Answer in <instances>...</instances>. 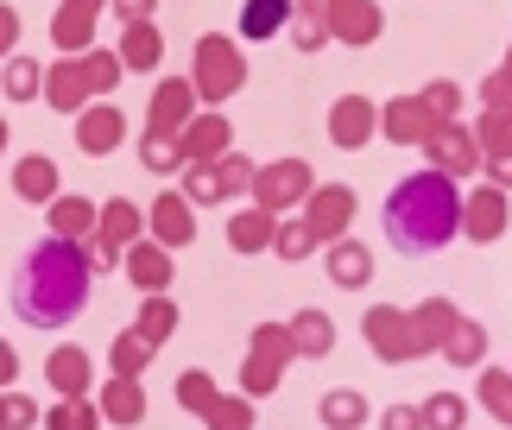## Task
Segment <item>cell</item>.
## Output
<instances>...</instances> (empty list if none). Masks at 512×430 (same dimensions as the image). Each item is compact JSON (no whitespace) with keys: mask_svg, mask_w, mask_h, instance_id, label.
Instances as JSON below:
<instances>
[{"mask_svg":"<svg viewBox=\"0 0 512 430\" xmlns=\"http://www.w3.org/2000/svg\"><path fill=\"white\" fill-rule=\"evenodd\" d=\"M89 285H95V266H89L83 241L45 234V241L26 247L19 266H13V285H7L13 291V317L32 323V329H57L89 304Z\"/></svg>","mask_w":512,"mask_h":430,"instance_id":"1","label":"cell"},{"mask_svg":"<svg viewBox=\"0 0 512 430\" xmlns=\"http://www.w3.org/2000/svg\"><path fill=\"white\" fill-rule=\"evenodd\" d=\"M386 241L399 253H437L462 234V184L449 171H411L386 190Z\"/></svg>","mask_w":512,"mask_h":430,"instance_id":"2","label":"cell"},{"mask_svg":"<svg viewBox=\"0 0 512 430\" xmlns=\"http://www.w3.org/2000/svg\"><path fill=\"white\" fill-rule=\"evenodd\" d=\"M190 83L203 95V108H222L228 95L247 83V51L234 45L228 32H203L196 51H190Z\"/></svg>","mask_w":512,"mask_h":430,"instance_id":"3","label":"cell"},{"mask_svg":"<svg viewBox=\"0 0 512 430\" xmlns=\"http://www.w3.org/2000/svg\"><path fill=\"white\" fill-rule=\"evenodd\" d=\"M361 342L380 355L386 367H405V361H424L430 355V342L418 336V317L399 304H373L367 317H361Z\"/></svg>","mask_w":512,"mask_h":430,"instance_id":"4","label":"cell"},{"mask_svg":"<svg viewBox=\"0 0 512 430\" xmlns=\"http://www.w3.org/2000/svg\"><path fill=\"white\" fill-rule=\"evenodd\" d=\"M291 361H298V348H291L285 323H253V336H247V361H241V393H247V399L279 393V380H285V367H291Z\"/></svg>","mask_w":512,"mask_h":430,"instance_id":"5","label":"cell"},{"mask_svg":"<svg viewBox=\"0 0 512 430\" xmlns=\"http://www.w3.org/2000/svg\"><path fill=\"white\" fill-rule=\"evenodd\" d=\"M310 190H317V171L304 159H266L260 178H253V203L272 209V215H291V209L310 203Z\"/></svg>","mask_w":512,"mask_h":430,"instance_id":"6","label":"cell"},{"mask_svg":"<svg viewBox=\"0 0 512 430\" xmlns=\"http://www.w3.org/2000/svg\"><path fill=\"white\" fill-rule=\"evenodd\" d=\"M418 152L430 159V171H449L456 184H462V178H481V165H487V152H481V140H475V127H462V121H443Z\"/></svg>","mask_w":512,"mask_h":430,"instance_id":"7","label":"cell"},{"mask_svg":"<svg viewBox=\"0 0 512 430\" xmlns=\"http://www.w3.org/2000/svg\"><path fill=\"white\" fill-rule=\"evenodd\" d=\"M196 114H203V95H196L190 76H165L159 89H152V102H146V133H165V140H177Z\"/></svg>","mask_w":512,"mask_h":430,"instance_id":"8","label":"cell"},{"mask_svg":"<svg viewBox=\"0 0 512 430\" xmlns=\"http://www.w3.org/2000/svg\"><path fill=\"white\" fill-rule=\"evenodd\" d=\"M437 127L443 121L430 114L424 95H392V102H380V140L386 146H424Z\"/></svg>","mask_w":512,"mask_h":430,"instance_id":"9","label":"cell"},{"mask_svg":"<svg viewBox=\"0 0 512 430\" xmlns=\"http://www.w3.org/2000/svg\"><path fill=\"white\" fill-rule=\"evenodd\" d=\"M506 222H512V203H506V190L481 178V184L462 197V234H468L475 247H487V241H500V234H506Z\"/></svg>","mask_w":512,"mask_h":430,"instance_id":"10","label":"cell"},{"mask_svg":"<svg viewBox=\"0 0 512 430\" xmlns=\"http://www.w3.org/2000/svg\"><path fill=\"white\" fill-rule=\"evenodd\" d=\"M323 13H329V38H336V45H354V51L386 32L380 0H323Z\"/></svg>","mask_w":512,"mask_h":430,"instance_id":"11","label":"cell"},{"mask_svg":"<svg viewBox=\"0 0 512 430\" xmlns=\"http://www.w3.org/2000/svg\"><path fill=\"white\" fill-rule=\"evenodd\" d=\"M373 133H380V102H367V95H336L329 102V146L361 152Z\"/></svg>","mask_w":512,"mask_h":430,"instance_id":"12","label":"cell"},{"mask_svg":"<svg viewBox=\"0 0 512 430\" xmlns=\"http://www.w3.org/2000/svg\"><path fill=\"white\" fill-rule=\"evenodd\" d=\"M146 234L152 241H165L171 253L196 241V203L184 197V190H159V203L146 209Z\"/></svg>","mask_w":512,"mask_h":430,"instance_id":"13","label":"cell"},{"mask_svg":"<svg viewBox=\"0 0 512 430\" xmlns=\"http://www.w3.org/2000/svg\"><path fill=\"white\" fill-rule=\"evenodd\" d=\"M304 222L317 228L323 247L342 241L348 222H354V190H348V184H317V190H310V203H304Z\"/></svg>","mask_w":512,"mask_h":430,"instance_id":"14","label":"cell"},{"mask_svg":"<svg viewBox=\"0 0 512 430\" xmlns=\"http://www.w3.org/2000/svg\"><path fill=\"white\" fill-rule=\"evenodd\" d=\"M108 0H57V13H51V45L64 51V57H83L89 51V38H95V13H102Z\"/></svg>","mask_w":512,"mask_h":430,"instance_id":"15","label":"cell"},{"mask_svg":"<svg viewBox=\"0 0 512 430\" xmlns=\"http://www.w3.org/2000/svg\"><path fill=\"white\" fill-rule=\"evenodd\" d=\"M121 140H127V114L114 102H89L83 114H76V146H83L89 159H108Z\"/></svg>","mask_w":512,"mask_h":430,"instance_id":"16","label":"cell"},{"mask_svg":"<svg viewBox=\"0 0 512 430\" xmlns=\"http://www.w3.org/2000/svg\"><path fill=\"white\" fill-rule=\"evenodd\" d=\"M177 152H184V165H215L234 152V133H228V114H196V121L177 133Z\"/></svg>","mask_w":512,"mask_h":430,"instance_id":"17","label":"cell"},{"mask_svg":"<svg viewBox=\"0 0 512 430\" xmlns=\"http://www.w3.org/2000/svg\"><path fill=\"white\" fill-rule=\"evenodd\" d=\"M45 102H51L57 114H83V108L95 102L83 57H64V64H51V70H45Z\"/></svg>","mask_w":512,"mask_h":430,"instance_id":"18","label":"cell"},{"mask_svg":"<svg viewBox=\"0 0 512 430\" xmlns=\"http://www.w3.org/2000/svg\"><path fill=\"white\" fill-rule=\"evenodd\" d=\"M323 272H329V285H342V291H361L373 279V247L367 241H329L323 247Z\"/></svg>","mask_w":512,"mask_h":430,"instance_id":"19","label":"cell"},{"mask_svg":"<svg viewBox=\"0 0 512 430\" xmlns=\"http://www.w3.org/2000/svg\"><path fill=\"white\" fill-rule=\"evenodd\" d=\"M121 272L152 298V291H165V285H171V272H177V266H171V247L146 234V241H133V247H127V266H121Z\"/></svg>","mask_w":512,"mask_h":430,"instance_id":"20","label":"cell"},{"mask_svg":"<svg viewBox=\"0 0 512 430\" xmlns=\"http://www.w3.org/2000/svg\"><path fill=\"white\" fill-rule=\"evenodd\" d=\"M45 380L57 386V399H89L95 367H89V355H83L76 342H57V348H51V361H45Z\"/></svg>","mask_w":512,"mask_h":430,"instance_id":"21","label":"cell"},{"mask_svg":"<svg viewBox=\"0 0 512 430\" xmlns=\"http://www.w3.org/2000/svg\"><path fill=\"white\" fill-rule=\"evenodd\" d=\"M45 222H51V234L57 241H89L95 228H102V203H89V197H57V203H45Z\"/></svg>","mask_w":512,"mask_h":430,"instance_id":"22","label":"cell"},{"mask_svg":"<svg viewBox=\"0 0 512 430\" xmlns=\"http://www.w3.org/2000/svg\"><path fill=\"white\" fill-rule=\"evenodd\" d=\"M285 336L298 348V361H323L329 348H336V323H329V310H291Z\"/></svg>","mask_w":512,"mask_h":430,"instance_id":"23","label":"cell"},{"mask_svg":"<svg viewBox=\"0 0 512 430\" xmlns=\"http://www.w3.org/2000/svg\"><path fill=\"white\" fill-rule=\"evenodd\" d=\"M13 190H19V203H57V197H64L57 159H45V152H26V159L13 165Z\"/></svg>","mask_w":512,"mask_h":430,"instance_id":"24","label":"cell"},{"mask_svg":"<svg viewBox=\"0 0 512 430\" xmlns=\"http://www.w3.org/2000/svg\"><path fill=\"white\" fill-rule=\"evenodd\" d=\"M272 234H279V215L260 209V203H247V209L228 215V247L234 253H272Z\"/></svg>","mask_w":512,"mask_h":430,"instance_id":"25","label":"cell"},{"mask_svg":"<svg viewBox=\"0 0 512 430\" xmlns=\"http://www.w3.org/2000/svg\"><path fill=\"white\" fill-rule=\"evenodd\" d=\"M95 399H102V418H108V424H121V430L146 424V386H140V380H121V374H114Z\"/></svg>","mask_w":512,"mask_h":430,"instance_id":"26","label":"cell"},{"mask_svg":"<svg viewBox=\"0 0 512 430\" xmlns=\"http://www.w3.org/2000/svg\"><path fill=\"white\" fill-rule=\"evenodd\" d=\"M159 57H165V32L152 26V19L121 26V64L127 70H159Z\"/></svg>","mask_w":512,"mask_h":430,"instance_id":"27","label":"cell"},{"mask_svg":"<svg viewBox=\"0 0 512 430\" xmlns=\"http://www.w3.org/2000/svg\"><path fill=\"white\" fill-rule=\"evenodd\" d=\"M317 418H323V430H361L373 418V405H367V393H354V386H336V393L317 399Z\"/></svg>","mask_w":512,"mask_h":430,"instance_id":"28","label":"cell"},{"mask_svg":"<svg viewBox=\"0 0 512 430\" xmlns=\"http://www.w3.org/2000/svg\"><path fill=\"white\" fill-rule=\"evenodd\" d=\"M45 70H51V64H38V57L13 51L7 64H0V95H7V102H32V95H45Z\"/></svg>","mask_w":512,"mask_h":430,"instance_id":"29","label":"cell"},{"mask_svg":"<svg viewBox=\"0 0 512 430\" xmlns=\"http://www.w3.org/2000/svg\"><path fill=\"white\" fill-rule=\"evenodd\" d=\"M95 234H108L114 247L146 241V209L133 203V197H108V203H102V228H95Z\"/></svg>","mask_w":512,"mask_h":430,"instance_id":"30","label":"cell"},{"mask_svg":"<svg viewBox=\"0 0 512 430\" xmlns=\"http://www.w3.org/2000/svg\"><path fill=\"white\" fill-rule=\"evenodd\" d=\"M291 13H298V0H247L241 38H279V32H291Z\"/></svg>","mask_w":512,"mask_h":430,"instance_id":"31","label":"cell"},{"mask_svg":"<svg viewBox=\"0 0 512 430\" xmlns=\"http://www.w3.org/2000/svg\"><path fill=\"white\" fill-rule=\"evenodd\" d=\"M437 355H443L449 367H487V329H481L475 317H462L456 329H449V342L437 348Z\"/></svg>","mask_w":512,"mask_h":430,"instance_id":"32","label":"cell"},{"mask_svg":"<svg viewBox=\"0 0 512 430\" xmlns=\"http://www.w3.org/2000/svg\"><path fill=\"white\" fill-rule=\"evenodd\" d=\"M272 253H279L285 266H298V260H310V253H323V241H317V228H310L304 215H279V234H272Z\"/></svg>","mask_w":512,"mask_h":430,"instance_id":"33","label":"cell"},{"mask_svg":"<svg viewBox=\"0 0 512 430\" xmlns=\"http://www.w3.org/2000/svg\"><path fill=\"white\" fill-rule=\"evenodd\" d=\"M475 399L487 418L512 424V367H475Z\"/></svg>","mask_w":512,"mask_h":430,"instance_id":"34","label":"cell"},{"mask_svg":"<svg viewBox=\"0 0 512 430\" xmlns=\"http://www.w3.org/2000/svg\"><path fill=\"white\" fill-rule=\"evenodd\" d=\"M146 361H152V342L140 336V329H121V336H114L108 342V367H114V374H121V380H140L146 374Z\"/></svg>","mask_w":512,"mask_h":430,"instance_id":"35","label":"cell"},{"mask_svg":"<svg viewBox=\"0 0 512 430\" xmlns=\"http://www.w3.org/2000/svg\"><path fill=\"white\" fill-rule=\"evenodd\" d=\"M411 317H418V336L430 342V355H437V348L449 342V329H456V323H462V310H456V304H449V298H424L418 310H411Z\"/></svg>","mask_w":512,"mask_h":430,"instance_id":"36","label":"cell"},{"mask_svg":"<svg viewBox=\"0 0 512 430\" xmlns=\"http://www.w3.org/2000/svg\"><path fill=\"white\" fill-rule=\"evenodd\" d=\"M133 329H140V336L159 348V342H171V329H177V304L165 298V291H152V298L133 310Z\"/></svg>","mask_w":512,"mask_h":430,"instance_id":"37","label":"cell"},{"mask_svg":"<svg viewBox=\"0 0 512 430\" xmlns=\"http://www.w3.org/2000/svg\"><path fill=\"white\" fill-rule=\"evenodd\" d=\"M291 45H298V51H323L329 45V13H323V0H304V7L298 13H291Z\"/></svg>","mask_w":512,"mask_h":430,"instance_id":"38","label":"cell"},{"mask_svg":"<svg viewBox=\"0 0 512 430\" xmlns=\"http://www.w3.org/2000/svg\"><path fill=\"white\" fill-rule=\"evenodd\" d=\"M475 140L487 159H500V152H512V102H494V108H481V121H475Z\"/></svg>","mask_w":512,"mask_h":430,"instance_id":"39","label":"cell"},{"mask_svg":"<svg viewBox=\"0 0 512 430\" xmlns=\"http://www.w3.org/2000/svg\"><path fill=\"white\" fill-rule=\"evenodd\" d=\"M95 424H108L102 399H57L45 412V430H95Z\"/></svg>","mask_w":512,"mask_h":430,"instance_id":"40","label":"cell"},{"mask_svg":"<svg viewBox=\"0 0 512 430\" xmlns=\"http://www.w3.org/2000/svg\"><path fill=\"white\" fill-rule=\"evenodd\" d=\"M0 430H45V412L32 405V393L0 386Z\"/></svg>","mask_w":512,"mask_h":430,"instance_id":"41","label":"cell"},{"mask_svg":"<svg viewBox=\"0 0 512 430\" xmlns=\"http://www.w3.org/2000/svg\"><path fill=\"white\" fill-rule=\"evenodd\" d=\"M203 424H209V430H253V399H247V393H234V399L215 393L209 412H203Z\"/></svg>","mask_w":512,"mask_h":430,"instance_id":"42","label":"cell"},{"mask_svg":"<svg viewBox=\"0 0 512 430\" xmlns=\"http://www.w3.org/2000/svg\"><path fill=\"white\" fill-rule=\"evenodd\" d=\"M83 70H89V89H95V102H108V89L127 76V64H121V51H83Z\"/></svg>","mask_w":512,"mask_h":430,"instance_id":"43","label":"cell"},{"mask_svg":"<svg viewBox=\"0 0 512 430\" xmlns=\"http://www.w3.org/2000/svg\"><path fill=\"white\" fill-rule=\"evenodd\" d=\"M215 171H222V197H253V178H260V165L247 159V152H228V159H215Z\"/></svg>","mask_w":512,"mask_h":430,"instance_id":"44","label":"cell"},{"mask_svg":"<svg viewBox=\"0 0 512 430\" xmlns=\"http://www.w3.org/2000/svg\"><path fill=\"white\" fill-rule=\"evenodd\" d=\"M468 424V399L462 393H430L424 399V430H462Z\"/></svg>","mask_w":512,"mask_h":430,"instance_id":"45","label":"cell"},{"mask_svg":"<svg viewBox=\"0 0 512 430\" xmlns=\"http://www.w3.org/2000/svg\"><path fill=\"white\" fill-rule=\"evenodd\" d=\"M140 165L152 178H171V171L184 165V152H177V140H165V133H140Z\"/></svg>","mask_w":512,"mask_h":430,"instance_id":"46","label":"cell"},{"mask_svg":"<svg viewBox=\"0 0 512 430\" xmlns=\"http://www.w3.org/2000/svg\"><path fill=\"white\" fill-rule=\"evenodd\" d=\"M215 393H222V386H215V380L203 374V367H190V374H177V393H171V399L184 405V412H196V418H203Z\"/></svg>","mask_w":512,"mask_h":430,"instance_id":"47","label":"cell"},{"mask_svg":"<svg viewBox=\"0 0 512 430\" xmlns=\"http://www.w3.org/2000/svg\"><path fill=\"white\" fill-rule=\"evenodd\" d=\"M184 197L196 209H203V203H228L222 197V171H215V165H184Z\"/></svg>","mask_w":512,"mask_h":430,"instance_id":"48","label":"cell"},{"mask_svg":"<svg viewBox=\"0 0 512 430\" xmlns=\"http://www.w3.org/2000/svg\"><path fill=\"white\" fill-rule=\"evenodd\" d=\"M418 95L430 102V114H437V121H456V114H462V83H449V76H437V83H424Z\"/></svg>","mask_w":512,"mask_h":430,"instance_id":"49","label":"cell"},{"mask_svg":"<svg viewBox=\"0 0 512 430\" xmlns=\"http://www.w3.org/2000/svg\"><path fill=\"white\" fill-rule=\"evenodd\" d=\"M83 253H89V266H95V272H121V266H127V247H114L108 234H89Z\"/></svg>","mask_w":512,"mask_h":430,"instance_id":"50","label":"cell"},{"mask_svg":"<svg viewBox=\"0 0 512 430\" xmlns=\"http://www.w3.org/2000/svg\"><path fill=\"white\" fill-rule=\"evenodd\" d=\"M380 430H424V405H386Z\"/></svg>","mask_w":512,"mask_h":430,"instance_id":"51","label":"cell"},{"mask_svg":"<svg viewBox=\"0 0 512 430\" xmlns=\"http://www.w3.org/2000/svg\"><path fill=\"white\" fill-rule=\"evenodd\" d=\"M13 51H19V13L7 7V0H0V64H7Z\"/></svg>","mask_w":512,"mask_h":430,"instance_id":"52","label":"cell"},{"mask_svg":"<svg viewBox=\"0 0 512 430\" xmlns=\"http://www.w3.org/2000/svg\"><path fill=\"white\" fill-rule=\"evenodd\" d=\"M108 7H114L121 26H133V19H152V13H159V0H108Z\"/></svg>","mask_w":512,"mask_h":430,"instance_id":"53","label":"cell"},{"mask_svg":"<svg viewBox=\"0 0 512 430\" xmlns=\"http://www.w3.org/2000/svg\"><path fill=\"white\" fill-rule=\"evenodd\" d=\"M481 178H487V184H500V190H512V152L487 159V165H481Z\"/></svg>","mask_w":512,"mask_h":430,"instance_id":"54","label":"cell"},{"mask_svg":"<svg viewBox=\"0 0 512 430\" xmlns=\"http://www.w3.org/2000/svg\"><path fill=\"white\" fill-rule=\"evenodd\" d=\"M481 102H487V108H494V102H512L506 83H500V70H494V76H481Z\"/></svg>","mask_w":512,"mask_h":430,"instance_id":"55","label":"cell"},{"mask_svg":"<svg viewBox=\"0 0 512 430\" xmlns=\"http://www.w3.org/2000/svg\"><path fill=\"white\" fill-rule=\"evenodd\" d=\"M19 380V355H13V342H0V386H13Z\"/></svg>","mask_w":512,"mask_h":430,"instance_id":"56","label":"cell"},{"mask_svg":"<svg viewBox=\"0 0 512 430\" xmlns=\"http://www.w3.org/2000/svg\"><path fill=\"white\" fill-rule=\"evenodd\" d=\"M500 83H506V95H512V51H506V64H500Z\"/></svg>","mask_w":512,"mask_h":430,"instance_id":"57","label":"cell"},{"mask_svg":"<svg viewBox=\"0 0 512 430\" xmlns=\"http://www.w3.org/2000/svg\"><path fill=\"white\" fill-rule=\"evenodd\" d=\"M0 152H7V121H0Z\"/></svg>","mask_w":512,"mask_h":430,"instance_id":"58","label":"cell"},{"mask_svg":"<svg viewBox=\"0 0 512 430\" xmlns=\"http://www.w3.org/2000/svg\"><path fill=\"white\" fill-rule=\"evenodd\" d=\"M298 7H304V0H298Z\"/></svg>","mask_w":512,"mask_h":430,"instance_id":"59","label":"cell"}]
</instances>
